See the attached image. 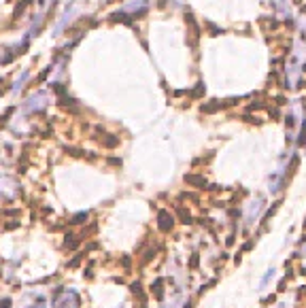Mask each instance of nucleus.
Segmentation results:
<instances>
[{"label": "nucleus", "mask_w": 306, "mask_h": 308, "mask_svg": "<svg viewBox=\"0 0 306 308\" xmlns=\"http://www.w3.org/2000/svg\"><path fill=\"white\" fill-rule=\"evenodd\" d=\"M157 251H159V245H157V242H153V245L147 247V251H140V264L147 266L151 259H155Z\"/></svg>", "instance_id": "0eeeda50"}, {"label": "nucleus", "mask_w": 306, "mask_h": 308, "mask_svg": "<svg viewBox=\"0 0 306 308\" xmlns=\"http://www.w3.org/2000/svg\"><path fill=\"white\" fill-rule=\"evenodd\" d=\"M81 306V298L75 291H70L64 296V300H53V308H79Z\"/></svg>", "instance_id": "423d86ee"}, {"label": "nucleus", "mask_w": 306, "mask_h": 308, "mask_svg": "<svg viewBox=\"0 0 306 308\" xmlns=\"http://www.w3.org/2000/svg\"><path fill=\"white\" fill-rule=\"evenodd\" d=\"M300 247H302V255H304V257H306V238L302 240V245H300Z\"/></svg>", "instance_id": "aec40b11"}, {"label": "nucleus", "mask_w": 306, "mask_h": 308, "mask_svg": "<svg viewBox=\"0 0 306 308\" xmlns=\"http://www.w3.org/2000/svg\"><path fill=\"white\" fill-rule=\"evenodd\" d=\"M298 145H306V119L300 124V134H298Z\"/></svg>", "instance_id": "4468645a"}, {"label": "nucleus", "mask_w": 306, "mask_h": 308, "mask_svg": "<svg viewBox=\"0 0 306 308\" xmlns=\"http://www.w3.org/2000/svg\"><path fill=\"white\" fill-rule=\"evenodd\" d=\"M261 208H264V198L257 196L255 200H251V204H249L247 210H245V223H247V226H251V223L257 219L259 213H261Z\"/></svg>", "instance_id": "7ed1b4c3"}, {"label": "nucleus", "mask_w": 306, "mask_h": 308, "mask_svg": "<svg viewBox=\"0 0 306 308\" xmlns=\"http://www.w3.org/2000/svg\"><path fill=\"white\" fill-rule=\"evenodd\" d=\"M28 70H22V75L15 79V83H13V87H11V92H19V89L24 87V83H26V79H28Z\"/></svg>", "instance_id": "9b49d317"}, {"label": "nucleus", "mask_w": 306, "mask_h": 308, "mask_svg": "<svg viewBox=\"0 0 306 308\" xmlns=\"http://www.w3.org/2000/svg\"><path fill=\"white\" fill-rule=\"evenodd\" d=\"M155 223L159 228V232H172V228H175V215L170 213V210H159L157 217H155Z\"/></svg>", "instance_id": "20e7f679"}, {"label": "nucleus", "mask_w": 306, "mask_h": 308, "mask_svg": "<svg viewBox=\"0 0 306 308\" xmlns=\"http://www.w3.org/2000/svg\"><path fill=\"white\" fill-rule=\"evenodd\" d=\"M76 11H79V4H76V2H73V4L68 6V9H66V13H64V17H62L60 22H57V26H55V32H53L55 36H57V34H62V32H64V28H66V24H70V22H73V17L76 15Z\"/></svg>", "instance_id": "39448f33"}, {"label": "nucleus", "mask_w": 306, "mask_h": 308, "mask_svg": "<svg viewBox=\"0 0 306 308\" xmlns=\"http://www.w3.org/2000/svg\"><path fill=\"white\" fill-rule=\"evenodd\" d=\"M47 104H49V94L41 89V92H34L28 100H26L24 111H26V113H41Z\"/></svg>", "instance_id": "f03ea898"}, {"label": "nucleus", "mask_w": 306, "mask_h": 308, "mask_svg": "<svg viewBox=\"0 0 306 308\" xmlns=\"http://www.w3.org/2000/svg\"><path fill=\"white\" fill-rule=\"evenodd\" d=\"M49 2H51V4H53V2H55V0H49Z\"/></svg>", "instance_id": "4be33fe9"}, {"label": "nucleus", "mask_w": 306, "mask_h": 308, "mask_svg": "<svg viewBox=\"0 0 306 308\" xmlns=\"http://www.w3.org/2000/svg\"><path fill=\"white\" fill-rule=\"evenodd\" d=\"M151 2L149 0H130V2H126L121 9H117L115 13L117 15H113V19H130V17H140L145 15L147 11H149Z\"/></svg>", "instance_id": "f257e3e1"}, {"label": "nucleus", "mask_w": 306, "mask_h": 308, "mask_svg": "<svg viewBox=\"0 0 306 308\" xmlns=\"http://www.w3.org/2000/svg\"><path fill=\"white\" fill-rule=\"evenodd\" d=\"M83 221H87V213H79V215H75L73 219H70L73 226H76V223H83Z\"/></svg>", "instance_id": "2eb2a0df"}, {"label": "nucleus", "mask_w": 306, "mask_h": 308, "mask_svg": "<svg viewBox=\"0 0 306 308\" xmlns=\"http://www.w3.org/2000/svg\"><path fill=\"white\" fill-rule=\"evenodd\" d=\"M178 217H181V221L185 223V226H189V223L194 221V219H191V215H189V210H187V208H183V206L178 208Z\"/></svg>", "instance_id": "ddd939ff"}, {"label": "nucleus", "mask_w": 306, "mask_h": 308, "mask_svg": "<svg viewBox=\"0 0 306 308\" xmlns=\"http://www.w3.org/2000/svg\"><path fill=\"white\" fill-rule=\"evenodd\" d=\"M298 296H300V300H306V287H300V289H298Z\"/></svg>", "instance_id": "a211bd4d"}, {"label": "nucleus", "mask_w": 306, "mask_h": 308, "mask_svg": "<svg viewBox=\"0 0 306 308\" xmlns=\"http://www.w3.org/2000/svg\"><path fill=\"white\" fill-rule=\"evenodd\" d=\"M198 264H200V255L194 253V255L189 257V268H198Z\"/></svg>", "instance_id": "f3484780"}, {"label": "nucleus", "mask_w": 306, "mask_h": 308, "mask_svg": "<svg viewBox=\"0 0 306 308\" xmlns=\"http://www.w3.org/2000/svg\"><path fill=\"white\" fill-rule=\"evenodd\" d=\"M185 183H189V185H194V187H206V179H204L202 175H187L185 177Z\"/></svg>", "instance_id": "1a4fd4ad"}, {"label": "nucleus", "mask_w": 306, "mask_h": 308, "mask_svg": "<svg viewBox=\"0 0 306 308\" xmlns=\"http://www.w3.org/2000/svg\"><path fill=\"white\" fill-rule=\"evenodd\" d=\"M300 272H302V274H306V266H304V268H300Z\"/></svg>", "instance_id": "412c9836"}, {"label": "nucleus", "mask_w": 306, "mask_h": 308, "mask_svg": "<svg viewBox=\"0 0 306 308\" xmlns=\"http://www.w3.org/2000/svg\"><path fill=\"white\" fill-rule=\"evenodd\" d=\"M0 308H11V300L9 298L2 300V302H0Z\"/></svg>", "instance_id": "6ab92c4d"}, {"label": "nucleus", "mask_w": 306, "mask_h": 308, "mask_svg": "<svg viewBox=\"0 0 306 308\" xmlns=\"http://www.w3.org/2000/svg\"><path fill=\"white\" fill-rule=\"evenodd\" d=\"M102 140H104V145L106 147H117V143H119V138L117 136H113V134H106V132H102Z\"/></svg>", "instance_id": "f8f14e48"}, {"label": "nucleus", "mask_w": 306, "mask_h": 308, "mask_svg": "<svg viewBox=\"0 0 306 308\" xmlns=\"http://www.w3.org/2000/svg\"><path fill=\"white\" fill-rule=\"evenodd\" d=\"M304 230H306V221H304Z\"/></svg>", "instance_id": "5701e85b"}, {"label": "nucleus", "mask_w": 306, "mask_h": 308, "mask_svg": "<svg viewBox=\"0 0 306 308\" xmlns=\"http://www.w3.org/2000/svg\"><path fill=\"white\" fill-rule=\"evenodd\" d=\"M151 293H153V298L155 300H159V302L164 300V281L162 279H155L151 283Z\"/></svg>", "instance_id": "6e6552de"}, {"label": "nucleus", "mask_w": 306, "mask_h": 308, "mask_svg": "<svg viewBox=\"0 0 306 308\" xmlns=\"http://www.w3.org/2000/svg\"><path fill=\"white\" fill-rule=\"evenodd\" d=\"M272 277H274V268H270V270H268V272H266V277H264V279H261V283H259V287H266L268 283H270V279H272Z\"/></svg>", "instance_id": "dca6fc26"}, {"label": "nucleus", "mask_w": 306, "mask_h": 308, "mask_svg": "<svg viewBox=\"0 0 306 308\" xmlns=\"http://www.w3.org/2000/svg\"><path fill=\"white\" fill-rule=\"evenodd\" d=\"M79 236H75V234H68L66 238H64V249L66 251H75V249H79Z\"/></svg>", "instance_id": "9d476101"}]
</instances>
